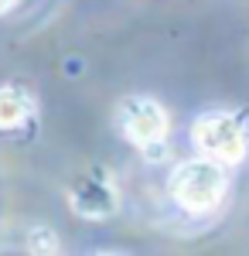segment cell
Listing matches in <instances>:
<instances>
[{
    "label": "cell",
    "mask_w": 249,
    "mask_h": 256,
    "mask_svg": "<svg viewBox=\"0 0 249 256\" xmlns=\"http://www.w3.org/2000/svg\"><path fill=\"white\" fill-rule=\"evenodd\" d=\"M24 250L28 253H41V256H48V253H58L62 250V242H58V232L52 229V226H28L24 229Z\"/></svg>",
    "instance_id": "6"
},
{
    "label": "cell",
    "mask_w": 249,
    "mask_h": 256,
    "mask_svg": "<svg viewBox=\"0 0 249 256\" xmlns=\"http://www.w3.org/2000/svg\"><path fill=\"white\" fill-rule=\"evenodd\" d=\"M192 144L198 154L222 160L226 168L242 164L249 154V130L239 113L232 110H212L202 113L192 126Z\"/></svg>",
    "instance_id": "2"
},
{
    "label": "cell",
    "mask_w": 249,
    "mask_h": 256,
    "mask_svg": "<svg viewBox=\"0 0 249 256\" xmlns=\"http://www.w3.org/2000/svg\"><path fill=\"white\" fill-rule=\"evenodd\" d=\"M168 192H171L174 205L188 216H208L222 205V198L229 192V171L226 164L215 158H188L174 164L171 178H168Z\"/></svg>",
    "instance_id": "1"
},
{
    "label": "cell",
    "mask_w": 249,
    "mask_h": 256,
    "mask_svg": "<svg viewBox=\"0 0 249 256\" xmlns=\"http://www.w3.org/2000/svg\"><path fill=\"white\" fill-rule=\"evenodd\" d=\"M34 99L24 86H4L0 89V134H20L34 126Z\"/></svg>",
    "instance_id": "5"
},
{
    "label": "cell",
    "mask_w": 249,
    "mask_h": 256,
    "mask_svg": "<svg viewBox=\"0 0 249 256\" xmlns=\"http://www.w3.org/2000/svg\"><path fill=\"white\" fill-rule=\"evenodd\" d=\"M68 208L86 222H106L120 208V192L110 171L89 168L68 184Z\"/></svg>",
    "instance_id": "4"
},
{
    "label": "cell",
    "mask_w": 249,
    "mask_h": 256,
    "mask_svg": "<svg viewBox=\"0 0 249 256\" xmlns=\"http://www.w3.org/2000/svg\"><path fill=\"white\" fill-rule=\"evenodd\" d=\"M116 130L123 134L126 144H134L136 150H144L150 144L168 140L171 120H168V110L157 99L126 96V99H120V106H116Z\"/></svg>",
    "instance_id": "3"
},
{
    "label": "cell",
    "mask_w": 249,
    "mask_h": 256,
    "mask_svg": "<svg viewBox=\"0 0 249 256\" xmlns=\"http://www.w3.org/2000/svg\"><path fill=\"white\" fill-rule=\"evenodd\" d=\"M20 0H0V18H4V14H7V10H14V7H18Z\"/></svg>",
    "instance_id": "7"
}]
</instances>
